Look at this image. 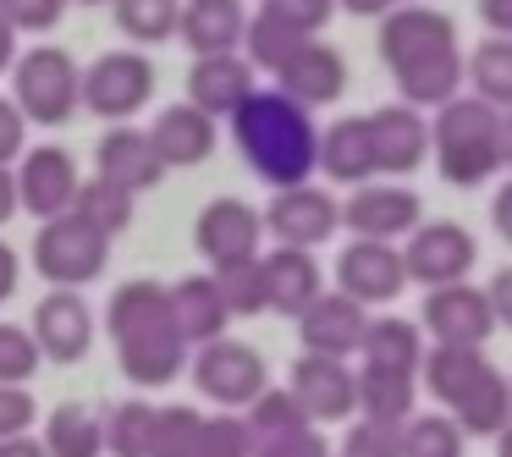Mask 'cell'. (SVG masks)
<instances>
[{
    "instance_id": "obj_1",
    "label": "cell",
    "mask_w": 512,
    "mask_h": 457,
    "mask_svg": "<svg viewBox=\"0 0 512 457\" xmlns=\"http://www.w3.org/2000/svg\"><path fill=\"white\" fill-rule=\"evenodd\" d=\"M380 61L397 78L402 105L413 111H441L463 89V50H457V28L435 6H397L380 17Z\"/></svg>"
},
{
    "instance_id": "obj_2",
    "label": "cell",
    "mask_w": 512,
    "mask_h": 457,
    "mask_svg": "<svg viewBox=\"0 0 512 457\" xmlns=\"http://www.w3.org/2000/svg\"><path fill=\"white\" fill-rule=\"evenodd\" d=\"M232 138L243 149L248 171L265 182L270 193L303 188L314 177V149H320V127L303 105H292L276 89H254L232 116Z\"/></svg>"
},
{
    "instance_id": "obj_3",
    "label": "cell",
    "mask_w": 512,
    "mask_h": 457,
    "mask_svg": "<svg viewBox=\"0 0 512 457\" xmlns=\"http://www.w3.org/2000/svg\"><path fill=\"white\" fill-rule=\"evenodd\" d=\"M430 149H435V171L452 188H479L501 171V149H496V111L474 94H457L435 111L430 122Z\"/></svg>"
},
{
    "instance_id": "obj_4",
    "label": "cell",
    "mask_w": 512,
    "mask_h": 457,
    "mask_svg": "<svg viewBox=\"0 0 512 457\" xmlns=\"http://www.w3.org/2000/svg\"><path fill=\"white\" fill-rule=\"evenodd\" d=\"M78 78L83 67L61 45H34L12 61V105L28 127H61L78 111Z\"/></svg>"
},
{
    "instance_id": "obj_5",
    "label": "cell",
    "mask_w": 512,
    "mask_h": 457,
    "mask_svg": "<svg viewBox=\"0 0 512 457\" xmlns=\"http://www.w3.org/2000/svg\"><path fill=\"white\" fill-rule=\"evenodd\" d=\"M105 259H111V237H100L89 221H78V215L39 221L34 270L50 281V292H78V287H89V281H100Z\"/></svg>"
},
{
    "instance_id": "obj_6",
    "label": "cell",
    "mask_w": 512,
    "mask_h": 457,
    "mask_svg": "<svg viewBox=\"0 0 512 457\" xmlns=\"http://www.w3.org/2000/svg\"><path fill=\"white\" fill-rule=\"evenodd\" d=\"M155 61L144 56V50H105L94 67H83L78 78V105H89L100 122H133L138 111L149 105V94H155Z\"/></svg>"
},
{
    "instance_id": "obj_7",
    "label": "cell",
    "mask_w": 512,
    "mask_h": 457,
    "mask_svg": "<svg viewBox=\"0 0 512 457\" xmlns=\"http://www.w3.org/2000/svg\"><path fill=\"white\" fill-rule=\"evenodd\" d=\"M474 259H479V243L463 221H419L408 232V243H402V270H408V281H419V287H430V292L468 281Z\"/></svg>"
},
{
    "instance_id": "obj_8",
    "label": "cell",
    "mask_w": 512,
    "mask_h": 457,
    "mask_svg": "<svg viewBox=\"0 0 512 457\" xmlns=\"http://www.w3.org/2000/svg\"><path fill=\"white\" fill-rule=\"evenodd\" d=\"M188 364H193V386H199L204 397L215 402V408H226V413L248 408V402H254L259 391L270 386L265 358H259L248 342H232V336H221V342H204L199 353L188 358Z\"/></svg>"
},
{
    "instance_id": "obj_9",
    "label": "cell",
    "mask_w": 512,
    "mask_h": 457,
    "mask_svg": "<svg viewBox=\"0 0 512 457\" xmlns=\"http://www.w3.org/2000/svg\"><path fill=\"white\" fill-rule=\"evenodd\" d=\"M265 232L276 237V248H320L336 237V226H342V204L331 199L325 188H314V182H303V188H281L276 199L265 204Z\"/></svg>"
},
{
    "instance_id": "obj_10",
    "label": "cell",
    "mask_w": 512,
    "mask_h": 457,
    "mask_svg": "<svg viewBox=\"0 0 512 457\" xmlns=\"http://www.w3.org/2000/svg\"><path fill=\"white\" fill-rule=\"evenodd\" d=\"M419 221H424V199L402 182H364L342 204V226L353 237H369V243H397Z\"/></svg>"
},
{
    "instance_id": "obj_11",
    "label": "cell",
    "mask_w": 512,
    "mask_h": 457,
    "mask_svg": "<svg viewBox=\"0 0 512 457\" xmlns=\"http://www.w3.org/2000/svg\"><path fill=\"white\" fill-rule=\"evenodd\" d=\"M83 177L78 160L56 144L23 149V166H17V210L39 215V221H56V215H72V199H78Z\"/></svg>"
},
{
    "instance_id": "obj_12",
    "label": "cell",
    "mask_w": 512,
    "mask_h": 457,
    "mask_svg": "<svg viewBox=\"0 0 512 457\" xmlns=\"http://www.w3.org/2000/svg\"><path fill=\"white\" fill-rule=\"evenodd\" d=\"M287 391L309 413V424H342L358 413V369H347L342 358L298 353V364L287 375Z\"/></svg>"
},
{
    "instance_id": "obj_13",
    "label": "cell",
    "mask_w": 512,
    "mask_h": 457,
    "mask_svg": "<svg viewBox=\"0 0 512 457\" xmlns=\"http://www.w3.org/2000/svg\"><path fill=\"white\" fill-rule=\"evenodd\" d=\"M408 287V270H402V248L397 243H369V237H353V243L336 254V292L364 309L375 303H391Z\"/></svg>"
},
{
    "instance_id": "obj_14",
    "label": "cell",
    "mask_w": 512,
    "mask_h": 457,
    "mask_svg": "<svg viewBox=\"0 0 512 457\" xmlns=\"http://www.w3.org/2000/svg\"><path fill=\"white\" fill-rule=\"evenodd\" d=\"M276 94H287L292 105H303V111H320V105H336L347 94V61L336 45H325V39H309V45H298L287 61H281L276 72Z\"/></svg>"
},
{
    "instance_id": "obj_15",
    "label": "cell",
    "mask_w": 512,
    "mask_h": 457,
    "mask_svg": "<svg viewBox=\"0 0 512 457\" xmlns=\"http://www.w3.org/2000/svg\"><path fill=\"white\" fill-rule=\"evenodd\" d=\"M424 331H430L441 347H479V353H485L490 331H496V314H490L485 287H468V281L435 287L430 298H424Z\"/></svg>"
},
{
    "instance_id": "obj_16",
    "label": "cell",
    "mask_w": 512,
    "mask_h": 457,
    "mask_svg": "<svg viewBox=\"0 0 512 457\" xmlns=\"http://www.w3.org/2000/svg\"><path fill=\"white\" fill-rule=\"evenodd\" d=\"M259 237H265V221L243 199H210L193 221V243L215 270L237 265V259H259Z\"/></svg>"
},
{
    "instance_id": "obj_17",
    "label": "cell",
    "mask_w": 512,
    "mask_h": 457,
    "mask_svg": "<svg viewBox=\"0 0 512 457\" xmlns=\"http://www.w3.org/2000/svg\"><path fill=\"white\" fill-rule=\"evenodd\" d=\"M28 336H34L39 358H50V364H78V358L94 347L89 298H83V292H50V298H39Z\"/></svg>"
},
{
    "instance_id": "obj_18",
    "label": "cell",
    "mask_w": 512,
    "mask_h": 457,
    "mask_svg": "<svg viewBox=\"0 0 512 457\" xmlns=\"http://www.w3.org/2000/svg\"><path fill=\"white\" fill-rule=\"evenodd\" d=\"M364 331H369V309L342 292H320L309 309L298 314V336H303V353L314 358H353L364 347Z\"/></svg>"
},
{
    "instance_id": "obj_19",
    "label": "cell",
    "mask_w": 512,
    "mask_h": 457,
    "mask_svg": "<svg viewBox=\"0 0 512 457\" xmlns=\"http://www.w3.org/2000/svg\"><path fill=\"white\" fill-rule=\"evenodd\" d=\"M369 122V149H375V177H408L430 155V122L413 105H380L364 116Z\"/></svg>"
},
{
    "instance_id": "obj_20",
    "label": "cell",
    "mask_w": 512,
    "mask_h": 457,
    "mask_svg": "<svg viewBox=\"0 0 512 457\" xmlns=\"http://www.w3.org/2000/svg\"><path fill=\"white\" fill-rule=\"evenodd\" d=\"M94 177L111 182V188H122L127 199H138V193H149L160 177H166V166H160V155H155V144H149L144 127L122 122L94 144Z\"/></svg>"
},
{
    "instance_id": "obj_21",
    "label": "cell",
    "mask_w": 512,
    "mask_h": 457,
    "mask_svg": "<svg viewBox=\"0 0 512 457\" xmlns=\"http://www.w3.org/2000/svg\"><path fill=\"white\" fill-rule=\"evenodd\" d=\"M248 34V6L243 0H182L177 17V39L199 56H237Z\"/></svg>"
},
{
    "instance_id": "obj_22",
    "label": "cell",
    "mask_w": 512,
    "mask_h": 457,
    "mask_svg": "<svg viewBox=\"0 0 512 457\" xmlns=\"http://www.w3.org/2000/svg\"><path fill=\"white\" fill-rule=\"evenodd\" d=\"M254 89H259V78H254V67H248L243 56H199L193 72H188V105L204 111L210 122H221V116L232 122L237 105H243Z\"/></svg>"
},
{
    "instance_id": "obj_23",
    "label": "cell",
    "mask_w": 512,
    "mask_h": 457,
    "mask_svg": "<svg viewBox=\"0 0 512 457\" xmlns=\"http://www.w3.org/2000/svg\"><path fill=\"white\" fill-rule=\"evenodd\" d=\"M105 331L116 342H138V336H171V292L160 281H122L105 303Z\"/></svg>"
},
{
    "instance_id": "obj_24",
    "label": "cell",
    "mask_w": 512,
    "mask_h": 457,
    "mask_svg": "<svg viewBox=\"0 0 512 457\" xmlns=\"http://www.w3.org/2000/svg\"><path fill=\"white\" fill-rule=\"evenodd\" d=\"M166 292H171V320H177V336L188 342V353H193V347H204V342H221V336H226L232 314H226V298H221V287H215L210 270H199V276H182L177 287H166Z\"/></svg>"
},
{
    "instance_id": "obj_25",
    "label": "cell",
    "mask_w": 512,
    "mask_h": 457,
    "mask_svg": "<svg viewBox=\"0 0 512 457\" xmlns=\"http://www.w3.org/2000/svg\"><path fill=\"white\" fill-rule=\"evenodd\" d=\"M259 270H265V298H270V309L287 314V320H298V314L325 292L320 259L303 254V248H270V254H259Z\"/></svg>"
},
{
    "instance_id": "obj_26",
    "label": "cell",
    "mask_w": 512,
    "mask_h": 457,
    "mask_svg": "<svg viewBox=\"0 0 512 457\" xmlns=\"http://www.w3.org/2000/svg\"><path fill=\"white\" fill-rule=\"evenodd\" d=\"M149 144H155L160 166H204L215 155V122L204 111H193L188 100L182 105H166L149 127Z\"/></svg>"
},
{
    "instance_id": "obj_27",
    "label": "cell",
    "mask_w": 512,
    "mask_h": 457,
    "mask_svg": "<svg viewBox=\"0 0 512 457\" xmlns=\"http://www.w3.org/2000/svg\"><path fill=\"white\" fill-rule=\"evenodd\" d=\"M314 171H325L331 182H347V188H364V182L375 177V149H369L364 116H347V122L325 127L320 149H314Z\"/></svg>"
},
{
    "instance_id": "obj_28",
    "label": "cell",
    "mask_w": 512,
    "mask_h": 457,
    "mask_svg": "<svg viewBox=\"0 0 512 457\" xmlns=\"http://www.w3.org/2000/svg\"><path fill=\"white\" fill-rule=\"evenodd\" d=\"M490 369V358L479 353V347H424V364H419V375H424V391H430L435 402H446V408H457V402L468 397V386H474L479 375Z\"/></svg>"
},
{
    "instance_id": "obj_29",
    "label": "cell",
    "mask_w": 512,
    "mask_h": 457,
    "mask_svg": "<svg viewBox=\"0 0 512 457\" xmlns=\"http://www.w3.org/2000/svg\"><path fill=\"white\" fill-rule=\"evenodd\" d=\"M364 364L369 369H397V375H419L424 364V336L413 320H402V314H380V320H369L364 331Z\"/></svg>"
},
{
    "instance_id": "obj_30",
    "label": "cell",
    "mask_w": 512,
    "mask_h": 457,
    "mask_svg": "<svg viewBox=\"0 0 512 457\" xmlns=\"http://www.w3.org/2000/svg\"><path fill=\"white\" fill-rule=\"evenodd\" d=\"M122 358V375L133 386H171V380L188 369V342L177 331L171 336H138V342H116Z\"/></svg>"
},
{
    "instance_id": "obj_31",
    "label": "cell",
    "mask_w": 512,
    "mask_h": 457,
    "mask_svg": "<svg viewBox=\"0 0 512 457\" xmlns=\"http://www.w3.org/2000/svg\"><path fill=\"white\" fill-rule=\"evenodd\" d=\"M413 402H419V375H397V369H358V413L375 424H408Z\"/></svg>"
},
{
    "instance_id": "obj_32",
    "label": "cell",
    "mask_w": 512,
    "mask_h": 457,
    "mask_svg": "<svg viewBox=\"0 0 512 457\" xmlns=\"http://www.w3.org/2000/svg\"><path fill=\"white\" fill-rule=\"evenodd\" d=\"M452 419H457V430H463V435H501V430H507V419H512V380L490 364L485 375L468 386V397L452 408Z\"/></svg>"
},
{
    "instance_id": "obj_33",
    "label": "cell",
    "mask_w": 512,
    "mask_h": 457,
    "mask_svg": "<svg viewBox=\"0 0 512 457\" xmlns=\"http://www.w3.org/2000/svg\"><path fill=\"white\" fill-rule=\"evenodd\" d=\"M463 83L490 111H512V39H479L463 56Z\"/></svg>"
},
{
    "instance_id": "obj_34",
    "label": "cell",
    "mask_w": 512,
    "mask_h": 457,
    "mask_svg": "<svg viewBox=\"0 0 512 457\" xmlns=\"http://www.w3.org/2000/svg\"><path fill=\"white\" fill-rule=\"evenodd\" d=\"M45 452L50 457H100L105 452V424L89 402H61L45 419Z\"/></svg>"
},
{
    "instance_id": "obj_35",
    "label": "cell",
    "mask_w": 512,
    "mask_h": 457,
    "mask_svg": "<svg viewBox=\"0 0 512 457\" xmlns=\"http://www.w3.org/2000/svg\"><path fill=\"white\" fill-rule=\"evenodd\" d=\"M243 424H248V435H254V446L259 441H281V435H298V430H314L309 413L298 408V397H292L287 386L259 391V397L243 408Z\"/></svg>"
},
{
    "instance_id": "obj_36",
    "label": "cell",
    "mask_w": 512,
    "mask_h": 457,
    "mask_svg": "<svg viewBox=\"0 0 512 457\" xmlns=\"http://www.w3.org/2000/svg\"><path fill=\"white\" fill-rule=\"evenodd\" d=\"M100 424H105V452H111V457H149L155 402L122 397V402H111V413H100Z\"/></svg>"
},
{
    "instance_id": "obj_37",
    "label": "cell",
    "mask_w": 512,
    "mask_h": 457,
    "mask_svg": "<svg viewBox=\"0 0 512 457\" xmlns=\"http://www.w3.org/2000/svg\"><path fill=\"white\" fill-rule=\"evenodd\" d=\"M111 17L133 45H166L177 39L182 0H111Z\"/></svg>"
},
{
    "instance_id": "obj_38",
    "label": "cell",
    "mask_w": 512,
    "mask_h": 457,
    "mask_svg": "<svg viewBox=\"0 0 512 457\" xmlns=\"http://www.w3.org/2000/svg\"><path fill=\"white\" fill-rule=\"evenodd\" d=\"M72 215L89 221L100 237H116V232L133 226V199H127L122 188H111V182H100V177H83L78 199H72Z\"/></svg>"
},
{
    "instance_id": "obj_39",
    "label": "cell",
    "mask_w": 512,
    "mask_h": 457,
    "mask_svg": "<svg viewBox=\"0 0 512 457\" xmlns=\"http://www.w3.org/2000/svg\"><path fill=\"white\" fill-rule=\"evenodd\" d=\"M199 424H204V413L193 402H160L149 457H199Z\"/></svg>"
},
{
    "instance_id": "obj_40",
    "label": "cell",
    "mask_w": 512,
    "mask_h": 457,
    "mask_svg": "<svg viewBox=\"0 0 512 457\" xmlns=\"http://www.w3.org/2000/svg\"><path fill=\"white\" fill-rule=\"evenodd\" d=\"M210 276H215V287H221L226 314H232V320H254V314L270 309L259 259H237V265H221V270H210Z\"/></svg>"
},
{
    "instance_id": "obj_41",
    "label": "cell",
    "mask_w": 512,
    "mask_h": 457,
    "mask_svg": "<svg viewBox=\"0 0 512 457\" xmlns=\"http://www.w3.org/2000/svg\"><path fill=\"white\" fill-rule=\"evenodd\" d=\"M463 441L452 413H413L402 424V457H463Z\"/></svg>"
},
{
    "instance_id": "obj_42",
    "label": "cell",
    "mask_w": 512,
    "mask_h": 457,
    "mask_svg": "<svg viewBox=\"0 0 512 457\" xmlns=\"http://www.w3.org/2000/svg\"><path fill=\"white\" fill-rule=\"evenodd\" d=\"M298 45H309L303 34H292V28H281V23H270L265 12H254L248 17V34H243V61L254 72H276L281 61L292 56Z\"/></svg>"
},
{
    "instance_id": "obj_43",
    "label": "cell",
    "mask_w": 512,
    "mask_h": 457,
    "mask_svg": "<svg viewBox=\"0 0 512 457\" xmlns=\"http://www.w3.org/2000/svg\"><path fill=\"white\" fill-rule=\"evenodd\" d=\"M199 457H254V435H248L243 413H215L199 424Z\"/></svg>"
},
{
    "instance_id": "obj_44",
    "label": "cell",
    "mask_w": 512,
    "mask_h": 457,
    "mask_svg": "<svg viewBox=\"0 0 512 457\" xmlns=\"http://www.w3.org/2000/svg\"><path fill=\"white\" fill-rule=\"evenodd\" d=\"M259 12L270 17V23L292 28V34L314 39L325 23L336 17V0H259Z\"/></svg>"
},
{
    "instance_id": "obj_45",
    "label": "cell",
    "mask_w": 512,
    "mask_h": 457,
    "mask_svg": "<svg viewBox=\"0 0 512 457\" xmlns=\"http://www.w3.org/2000/svg\"><path fill=\"white\" fill-rule=\"evenodd\" d=\"M34 369H39V347L28 336V325L0 320V386H23Z\"/></svg>"
},
{
    "instance_id": "obj_46",
    "label": "cell",
    "mask_w": 512,
    "mask_h": 457,
    "mask_svg": "<svg viewBox=\"0 0 512 457\" xmlns=\"http://www.w3.org/2000/svg\"><path fill=\"white\" fill-rule=\"evenodd\" d=\"M342 457H402V424L358 419L342 441Z\"/></svg>"
},
{
    "instance_id": "obj_47",
    "label": "cell",
    "mask_w": 512,
    "mask_h": 457,
    "mask_svg": "<svg viewBox=\"0 0 512 457\" xmlns=\"http://www.w3.org/2000/svg\"><path fill=\"white\" fill-rule=\"evenodd\" d=\"M67 12V0H0V17L12 23V34H50Z\"/></svg>"
},
{
    "instance_id": "obj_48",
    "label": "cell",
    "mask_w": 512,
    "mask_h": 457,
    "mask_svg": "<svg viewBox=\"0 0 512 457\" xmlns=\"http://www.w3.org/2000/svg\"><path fill=\"white\" fill-rule=\"evenodd\" d=\"M34 391L28 386H0V441H12V435H28L34 430Z\"/></svg>"
},
{
    "instance_id": "obj_49",
    "label": "cell",
    "mask_w": 512,
    "mask_h": 457,
    "mask_svg": "<svg viewBox=\"0 0 512 457\" xmlns=\"http://www.w3.org/2000/svg\"><path fill=\"white\" fill-rule=\"evenodd\" d=\"M254 457H331L320 430H298V435H281V441H259Z\"/></svg>"
},
{
    "instance_id": "obj_50",
    "label": "cell",
    "mask_w": 512,
    "mask_h": 457,
    "mask_svg": "<svg viewBox=\"0 0 512 457\" xmlns=\"http://www.w3.org/2000/svg\"><path fill=\"white\" fill-rule=\"evenodd\" d=\"M28 149V122H23V111H17L6 94H0V166L12 171V160Z\"/></svg>"
},
{
    "instance_id": "obj_51",
    "label": "cell",
    "mask_w": 512,
    "mask_h": 457,
    "mask_svg": "<svg viewBox=\"0 0 512 457\" xmlns=\"http://www.w3.org/2000/svg\"><path fill=\"white\" fill-rule=\"evenodd\" d=\"M485 298H490V314H496V325H512V265H501L496 276H490Z\"/></svg>"
},
{
    "instance_id": "obj_52",
    "label": "cell",
    "mask_w": 512,
    "mask_h": 457,
    "mask_svg": "<svg viewBox=\"0 0 512 457\" xmlns=\"http://www.w3.org/2000/svg\"><path fill=\"white\" fill-rule=\"evenodd\" d=\"M479 17L496 39H512V0H479Z\"/></svg>"
},
{
    "instance_id": "obj_53",
    "label": "cell",
    "mask_w": 512,
    "mask_h": 457,
    "mask_svg": "<svg viewBox=\"0 0 512 457\" xmlns=\"http://www.w3.org/2000/svg\"><path fill=\"white\" fill-rule=\"evenodd\" d=\"M490 221H496V232L512 243V177L501 182V188H496V199H490Z\"/></svg>"
},
{
    "instance_id": "obj_54",
    "label": "cell",
    "mask_w": 512,
    "mask_h": 457,
    "mask_svg": "<svg viewBox=\"0 0 512 457\" xmlns=\"http://www.w3.org/2000/svg\"><path fill=\"white\" fill-rule=\"evenodd\" d=\"M17 276H23V265H17V248H12V243H0V303L17 292Z\"/></svg>"
},
{
    "instance_id": "obj_55",
    "label": "cell",
    "mask_w": 512,
    "mask_h": 457,
    "mask_svg": "<svg viewBox=\"0 0 512 457\" xmlns=\"http://www.w3.org/2000/svg\"><path fill=\"white\" fill-rule=\"evenodd\" d=\"M0 457H50L39 435H12V441H0Z\"/></svg>"
},
{
    "instance_id": "obj_56",
    "label": "cell",
    "mask_w": 512,
    "mask_h": 457,
    "mask_svg": "<svg viewBox=\"0 0 512 457\" xmlns=\"http://www.w3.org/2000/svg\"><path fill=\"white\" fill-rule=\"evenodd\" d=\"M342 12H353V17H386V12H397L402 0H336Z\"/></svg>"
},
{
    "instance_id": "obj_57",
    "label": "cell",
    "mask_w": 512,
    "mask_h": 457,
    "mask_svg": "<svg viewBox=\"0 0 512 457\" xmlns=\"http://www.w3.org/2000/svg\"><path fill=\"white\" fill-rule=\"evenodd\" d=\"M12 215H17V177L0 166V226L12 221Z\"/></svg>"
},
{
    "instance_id": "obj_58",
    "label": "cell",
    "mask_w": 512,
    "mask_h": 457,
    "mask_svg": "<svg viewBox=\"0 0 512 457\" xmlns=\"http://www.w3.org/2000/svg\"><path fill=\"white\" fill-rule=\"evenodd\" d=\"M496 149H501V166L512 171V111H496Z\"/></svg>"
},
{
    "instance_id": "obj_59",
    "label": "cell",
    "mask_w": 512,
    "mask_h": 457,
    "mask_svg": "<svg viewBox=\"0 0 512 457\" xmlns=\"http://www.w3.org/2000/svg\"><path fill=\"white\" fill-rule=\"evenodd\" d=\"M12 61H17V34H12V23L0 17V72H12Z\"/></svg>"
},
{
    "instance_id": "obj_60",
    "label": "cell",
    "mask_w": 512,
    "mask_h": 457,
    "mask_svg": "<svg viewBox=\"0 0 512 457\" xmlns=\"http://www.w3.org/2000/svg\"><path fill=\"white\" fill-rule=\"evenodd\" d=\"M496 457H512V419H507V430L496 435Z\"/></svg>"
},
{
    "instance_id": "obj_61",
    "label": "cell",
    "mask_w": 512,
    "mask_h": 457,
    "mask_svg": "<svg viewBox=\"0 0 512 457\" xmlns=\"http://www.w3.org/2000/svg\"><path fill=\"white\" fill-rule=\"evenodd\" d=\"M78 6H105V0H78Z\"/></svg>"
},
{
    "instance_id": "obj_62",
    "label": "cell",
    "mask_w": 512,
    "mask_h": 457,
    "mask_svg": "<svg viewBox=\"0 0 512 457\" xmlns=\"http://www.w3.org/2000/svg\"><path fill=\"white\" fill-rule=\"evenodd\" d=\"M402 6H419V0H402Z\"/></svg>"
}]
</instances>
